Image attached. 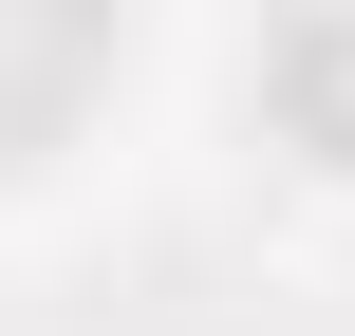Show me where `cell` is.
Returning a JSON list of instances; mask_svg holds the SVG:
<instances>
[{
    "mask_svg": "<svg viewBox=\"0 0 355 336\" xmlns=\"http://www.w3.org/2000/svg\"><path fill=\"white\" fill-rule=\"evenodd\" d=\"M75 75H94V0H0V150H19V131H56V112H75Z\"/></svg>",
    "mask_w": 355,
    "mask_h": 336,
    "instance_id": "6da1fadb",
    "label": "cell"
},
{
    "mask_svg": "<svg viewBox=\"0 0 355 336\" xmlns=\"http://www.w3.org/2000/svg\"><path fill=\"white\" fill-rule=\"evenodd\" d=\"M281 112L355 168V19H300V37H281Z\"/></svg>",
    "mask_w": 355,
    "mask_h": 336,
    "instance_id": "7a4b0ae2",
    "label": "cell"
}]
</instances>
